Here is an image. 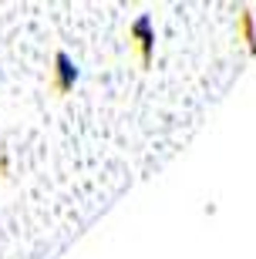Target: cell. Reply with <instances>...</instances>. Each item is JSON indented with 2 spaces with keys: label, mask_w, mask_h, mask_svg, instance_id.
I'll return each mask as SVG.
<instances>
[{
  "label": "cell",
  "mask_w": 256,
  "mask_h": 259,
  "mask_svg": "<svg viewBox=\"0 0 256 259\" xmlns=\"http://www.w3.org/2000/svg\"><path fill=\"white\" fill-rule=\"evenodd\" d=\"M128 37H132L135 48H138V61L149 67V64H152V58H155V27H152V17H149V14H138V17L132 20V27H128Z\"/></svg>",
  "instance_id": "cell-1"
},
{
  "label": "cell",
  "mask_w": 256,
  "mask_h": 259,
  "mask_svg": "<svg viewBox=\"0 0 256 259\" xmlns=\"http://www.w3.org/2000/svg\"><path fill=\"white\" fill-rule=\"evenodd\" d=\"M78 77H81V71H78L75 58H71L67 51H57L54 54V81H51V88H54L57 95H67V91H75Z\"/></svg>",
  "instance_id": "cell-2"
},
{
  "label": "cell",
  "mask_w": 256,
  "mask_h": 259,
  "mask_svg": "<svg viewBox=\"0 0 256 259\" xmlns=\"http://www.w3.org/2000/svg\"><path fill=\"white\" fill-rule=\"evenodd\" d=\"M236 30L243 34V40H246V48H249V54L256 58V24H253V10H239V17H236Z\"/></svg>",
  "instance_id": "cell-3"
}]
</instances>
